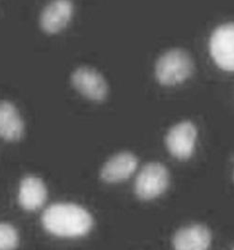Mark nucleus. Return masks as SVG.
I'll return each mask as SVG.
<instances>
[{"mask_svg": "<svg viewBox=\"0 0 234 250\" xmlns=\"http://www.w3.org/2000/svg\"><path fill=\"white\" fill-rule=\"evenodd\" d=\"M42 224L50 233L59 237H81L93 227V218L85 208L73 203H55L42 215Z\"/></svg>", "mask_w": 234, "mask_h": 250, "instance_id": "f257e3e1", "label": "nucleus"}, {"mask_svg": "<svg viewBox=\"0 0 234 250\" xmlns=\"http://www.w3.org/2000/svg\"><path fill=\"white\" fill-rule=\"evenodd\" d=\"M194 70L189 54L182 49H172L164 53L156 65V76L161 85L174 86L184 82Z\"/></svg>", "mask_w": 234, "mask_h": 250, "instance_id": "f03ea898", "label": "nucleus"}, {"mask_svg": "<svg viewBox=\"0 0 234 250\" xmlns=\"http://www.w3.org/2000/svg\"><path fill=\"white\" fill-rule=\"evenodd\" d=\"M169 183L170 175L166 167L161 163H149L136 178V194L142 200L156 199L166 191Z\"/></svg>", "mask_w": 234, "mask_h": 250, "instance_id": "7ed1b4c3", "label": "nucleus"}, {"mask_svg": "<svg viewBox=\"0 0 234 250\" xmlns=\"http://www.w3.org/2000/svg\"><path fill=\"white\" fill-rule=\"evenodd\" d=\"M210 53L216 65L234 72V23L218 26L210 39Z\"/></svg>", "mask_w": 234, "mask_h": 250, "instance_id": "20e7f679", "label": "nucleus"}, {"mask_svg": "<svg viewBox=\"0 0 234 250\" xmlns=\"http://www.w3.org/2000/svg\"><path fill=\"white\" fill-rule=\"evenodd\" d=\"M72 83L74 88L87 99L96 102L103 101L108 94V85L97 70L90 67H80L72 75Z\"/></svg>", "mask_w": 234, "mask_h": 250, "instance_id": "39448f33", "label": "nucleus"}, {"mask_svg": "<svg viewBox=\"0 0 234 250\" xmlns=\"http://www.w3.org/2000/svg\"><path fill=\"white\" fill-rule=\"evenodd\" d=\"M197 139V129L191 122H182L169 131L166 144L174 157L185 160L194 151Z\"/></svg>", "mask_w": 234, "mask_h": 250, "instance_id": "423d86ee", "label": "nucleus"}, {"mask_svg": "<svg viewBox=\"0 0 234 250\" xmlns=\"http://www.w3.org/2000/svg\"><path fill=\"white\" fill-rule=\"evenodd\" d=\"M72 0H53L43 9L39 23L43 31L54 34L61 31L70 23L73 15Z\"/></svg>", "mask_w": 234, "mask_h": 250, "instance_id": "0eeeda50", "label": "nucleus"}, {"mask_svg": "<svg viewBox=\"0 0 234 250\" xmlns=\"http://www.w3.org/2000/svg\"><path fill=\"white\" fill-rule=\"evenodd\" d=\"M138 159L131 152H120L106 163L100 176L107 183H118L126 180L135 172Z\"/></svg>", "mask_w": 234, "mask_h": 250, "instance_id": "6e6552de", "label": "nucleus"}, {"mask_svg": "<svg viewBox=\"0 0 234 250\" xmlns=\"http://www.w3.org/2000/svg\"><path fill=\"white\" fill-rule=\"evenodd\" d=\"M211 232L202 225H191L179 229L173 238L175 250H208Z\"/></svg>", "mask_w": 234, "mask_h": 250, "instance_id": "1a4fd4ad", "label": "nucleus"}, {"mask_svg": "<svg viewBox=\"0 0 234 250\" xmlns=\"http://www.w3.org/2000/svg\"><path fill=\"white\" fill-rule=\"evenodd\" d=\"M47 188L44 182L34 176L22 180L19 189L20 205L27 211H35L42 207L47 200Z\"/></svg>", "mask_w": 234, "mask_h": 250, "instance_id": "9d476101", "label": "nucleus"}, {"mask_svg": "<svg viewBox=\"0 0 234 250\" xmlns=\"http://www.w3.org/2000/svg\"><path fill=\"white\" fill-rule=\"evenodd\" d=\"M25 125L17 107L9 101L0 102V138L16 141L23 137Z\"/></svg>", "mask_w": 234, "mask_h": 250, "instance_id": "9b49d317", "label": "nucleus"}, {"mask_svg": "<svg viewBox=\"0 0 234 250\" xmlns=\"http://www.w3.org/2000/svg\"><path fill=\"white\" fill-rule=\"evenodd\" d=\"M19 245V233L10 224H0V250H14Z\"/></svg>", "mask_w": 234, "mask_h": 250, "instance_id": "f8f14e48", "label": "nucleus"}, {"mask_svg": "<svg viewBox=\"0 0 234 250\" xmlns=\"http://www.w3.org/2000/svg\"></svg>", "mask_w": 234, "mask_h": 250, "instance_id": "ddd939ff", "label": "nucleus"}]
</instances>
